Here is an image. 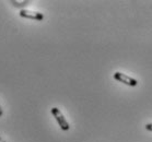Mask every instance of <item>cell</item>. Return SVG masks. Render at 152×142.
Returning <instances> with one entry per match:
<instances>
[{"label": "cell", "mask_w": 152, "mask_h": 142, "mask_svg": "<svg viewBox=\"0 0 152 142\" xmlns=\"http://www.w3.org/2000/svg\"><path fill=\"white\" fill-rule=\"evenodd\" d=\"M50 111H52L53 116L55 117V119L57 120V122H58L59 127L61 128V130H65V131L69 130L70 126H69V124H68V121L66 120L65 116L62 115L61 111H59L57 107H53L52 109H50Z\"/></svg>", "instance_id": "cell-1"}, {"label": "cell", "mask_w": 152, "mask_h": 142, "mask_svg": "<svg viewBox=\"0 0 152 142\" xmlns=\"http://www.w3.org/2000/svg\"><path fill=\"white\" fill-rule=\"evenodd\" d=\"M145 129L149 130V131H152V124H147L145 125Z\"/></svg>", "instance_id": "cell-5"}, {"label": "cell", "mask_w": 152, "mask_h": 142, "mask_svg": "<svg viewBox=\"0 0 152 142\" xmlns=\"http://www.w3.org/2000/svg\"><path fill=\"white\" fill-rule=\"evenodd\" d=\"M114 79L121 82V83H125L129 85V87H136L138 82H137V80H135L134 78H130V76H128L127 74H124V73L121 72H115L114 73Z\"/></svg>", "instance_id": "cell-3"}, {"label": "cell", "mask_w": 152, "mask_h": 142, "mask_svg": "<svg viewBox=\"0 0 152 142\" xmlns=\"http://www.w3.org/2000/svg\"><path fill=\"white\" fill-rule=\"evenodd\" d=\"M2 114H4V111H2V108H1V105H0V117L2 116Z\"/></svg>", "instance_id": "cell-6"}, {"label": "cell", "mask_w": 152, "mask_h": 142, "mask_svg": "<svg viewBox=\"0 0 152 142\" xmlns=\"http://www.w3.org/2000/svg\"><path fill=\"white\" fill-rule=\"evenodd\" d=\"M0 142H6V141H4V139H2V138H1V137H0Z\"/></svg>", "instance_id": "cell-7"}, {"label": "cell", "mask_w": 152, "mask_h": 142, "mask_svg": "<svg viewBox=\"0 0 152 142\" xmlns=\"http://www.w3.org/2000/svg\"><path fill=\"white\" fill-rule=\"evenodd\" d=\"M10 4L13 6V7H17V8H22V7H25V6H28L30 4V1L28 0H22V1H19V0H11Z\"/></svg>", "instance_id": "cell-4"}, {"label": "cell", "mask_w": 152, "mask_h": 142, "mask_svg": "<svg viewBox=\"0 0 152 142\" xmlns=\"http://www.w3.org/2000/svg\"><path fill=\"white\" fill-rule=\"evenodd\" d=\"M21 17H25V19H31V20H35V21H42L44 19V15L41 12L37 11H32L28 10V9H22L19 12Z\"/></svg>", "instance_id": "cell-2"}]
</instances>
